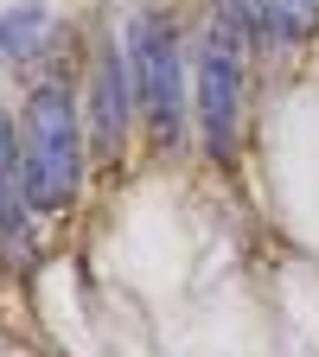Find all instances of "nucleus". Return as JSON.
Returning <instances> with one entry per match:
<instances>
[{"label": "nucleus", "instance_id": "39448f33", "mask_svg": "<svg viewBox=\"0 0 319 357\" xmlns=\"http://www.w3.org/2000/svg\"><path fill=\"white\" fill-rule=\"evenodd\" d=\"M319 38V0H255V52L294 58Z\"/></svg>", "mask_w": 319, "mask_h": 357}, {"label": "nucleus", "instance_id": "20e7f679", "mask_svg": "<svg viewBox=\"0 0 319 357\" xmlns=\"http://www.w3.org/2000/svg\"><path fill=\"white\" fill-rule=\"evenodd\" d=\"M77 89H83L89 160H96L103 172H121V160H128V147H134V128H141L121 32H96V38H89V58H83V70H77Z\"/></svg>", "mask_w": 319, "mask_h": 357}, {"label": "nucleus", "instance_id": "0eeeda50", "mask_svg": "<svg viewBox=\"0 0 319 357\" xmlns=\"http://www.w3.org/2000/svg\"><path fill=\"white\" fill-rule=\"evenodd\" d=\"M13 166H20V115H7V102H0V192H7Z\"/></svg>", "mask_w": 319, "mask_h": 357}, {"label": "nucleus", "instance_id": "423d86ee", "mask_svg": "<svg viewBox=\"0 0 319 357\" xmlns=\"http://www.w3.org/2000/svg\"><path fill=\"white\" fill-rule=\"evenodd\" d=\"M45 38H52V7H38V0L7 7V13H0V64L32 70V58L45 52Z\"/></svg>", "mask_w": 319, "mask_h": 357}, {"label": "nucleus", "instance_id": "f03ea898", "mask_svg": "<svg viewBox=\"0 0 319 357\" xmlns=\"http://www.w3.org/2000/svg\"><path fill=\"white\" fill-rule=\"evenodd\" d=\"M192 38L186 20L160 0L134 7L121 20V52H128V77H134V109H141V134L154 153H179L192 141L186 128V77H192Z\"/></svg>", "mask_w": 319, "mask_h": 357}, {"label": "nucleus", "instance_id": "7ed1b4c3", "mask_svg": "<svg viewBox=\"0 0 319 357\" xmlns=\"http://www.w3.org/2000/svg\"><path fill=\"white\" fill-rule=\"evenodd\" d=\"M192 134L211 166H237L249 128V52L192 26Z\"/></svg>", "mask_w": 319, "mask_h": 357}, {"label": "nucleus", "instance_id": "f257e3e1", "mask_svg": "<svg viewBox=\"0 0 319 357\" xmlns=\"http://www.w3.org/2000/svg\"><path fill=\"white\" fill-rule=\"evenodd\" d=\"M83 166H89L83 89H77V70L58 64L38 83H26V102H20V166H13V185L32 204L38 223L77 204Z\"/></svg>", "mask_w": 319, "mask_h": 357}]
</instances>
